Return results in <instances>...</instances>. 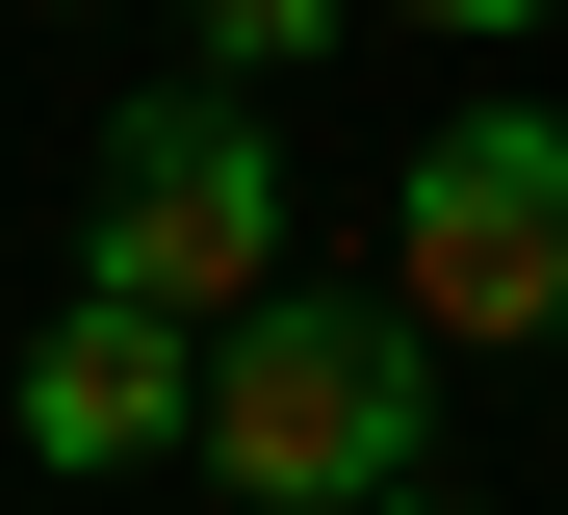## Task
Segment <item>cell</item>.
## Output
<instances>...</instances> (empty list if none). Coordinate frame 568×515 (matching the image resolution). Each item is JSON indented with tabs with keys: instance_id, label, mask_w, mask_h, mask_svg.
I'll use <instances>...</instances> for the list:
<instances>
[{
	"instance_id": "cell-7",
	"label": "cell",
	"mask_w": 568,
	"mask_h": 515,
	"mask_svg": "<svg viewBox=\"0 0 568 515\" xmlns=\"http://www.w3.org/2000/svg\"><path fill=\"white\" fill-rule=\"evenodd\" d=\"M388 515H439V490H388Z\"/></svg>"
},
{
	"instance_id": "cell-5",
	"label": "cell",
	"mask_w": 568,
	"mask_h": 515,
	"mask_svg": "<svg viewBox=\"0 0 568 515\" xmlns=\"http://www.w3.org/2000/svg\"><path fill=\"white\" fill-rule=\"evenodd\" d=\"M362 0H181V78H284V52H336Z\"/></svg>"
},
{
	"instance_id": "cell-6",
	"label": "cell",
	"mask_w": 568,
	"mask_h": 515,
	"mask_svg": "<svg viewBox=\"0 0 568 515\" xmlns=\"http://www.w3.org/2000/svg\"><path fill=\"white\" fill-rule=\"evenodd\" d=\"M414 27H465V52H491V27H568V0H414Z\"/></svg>"
},
{
	"instance_id": "cell-3",
	"label": "cell",
	"mask_w": 568,
	"mask_h": 515,
	"mask_svg": "<svg viewBox=\"0 0 568 515\" xmlns=\"http://www.w3.org/2000/svg\"><path fill=\"white\" fill-rule=\"evenodd\" d=\"M388 309L439 361H542L568 336V103H465L388 181Z\"/></svg>"
},
{
	"instance_id": "cell-4",
	"label": "cell",
	"mask_w": 568,
	"mask_h": 515,
	"mask_svg": "<svg viewBox=\"0 0 568 515\" xmlns=\"http://www.w3.org/2000/svg\"><path fill=\"white\" fill-rule=\"evenodd\" d=\"M155 439H207V336H181V309H130V284H78L52 336H27V464L104 490V464H155Z\"/></svg>"
},
{
	"instance_id": "cell-2",
	"label": "cell",
	"mask_w": 568,
	"mask_h": 515,
	"mask_svg": "<svg viewBox=\"0 0 568 515\" xmlns=\"http://www.w3.org/2000/svg\"><path fill=\"white\" fill-rule=\"evenodd\" d=\"M78 284H130L181 309V336H233V309H284L311 258H284V130H258V78H155L104 181H78Z\"/></svg>"
},
{
	"instance_id": "cell-1",
	"label": "cell",
	"mask_w": 568,
	"mask_h": 515,
	"mask_svg": "<svg viewBox=\"0 0 568 515\" xmlns=\"http://www.w3.org/2000/svg\"><path fill=\"white\" fill-rule=\"evenodd\" d=\"M414 439H439V336H414V309L284 284V309L207 336V490H258V515H388Z\"/></svg>"
}]
</instances>
